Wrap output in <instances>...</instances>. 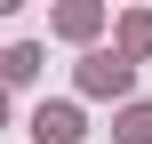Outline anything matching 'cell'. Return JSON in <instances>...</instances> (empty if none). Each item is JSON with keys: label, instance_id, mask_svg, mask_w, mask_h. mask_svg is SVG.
<instances>
[{"label": "cell", "instance_id": "cell-1", "mask_svg": "<svg viewBox=\"0 0 152 144\" xmlns=\"http://www.w3.org/2000/svg\"><path fill=\"white\" fill-rule=\"evenodd\" d=\"M120 80H128L120 56H96V64H88V88H120Z\"/></svg>", "mask_w": 152, "mask_h": 144}, {"label": "cell", "instance_id": "cell-2", "mask_svg": "<svg viewBox=\"0 0 152 144\" xmlns=\"http://www.w3.org/2000/svg\"><path fill=\"white\" fill-rule=\"evenodd\" d=\"M40 144H72V112H40Z\"/></svg>", "mask_w": 152, "mask_h": 144}]
</instances>
